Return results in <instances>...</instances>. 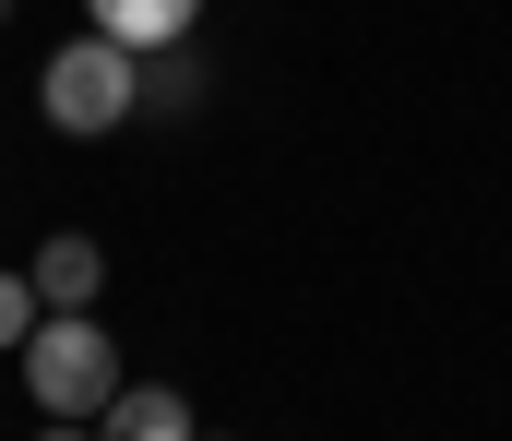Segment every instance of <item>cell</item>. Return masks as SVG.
Masks as SVG:
<instances>
[{
	"label": "cell",
	"instance_id": "5b68a950",
	"mask_svg": "<svg viewBox=\"0 0 512 441\" xmlns=\"http://www.w3.org/2000/svg\"><path fill=\"white\" fill-rule=\"evenodd\" d=\"M84 12H96V36H120L131 60H143V48H179L203 0H84Z\"/></svg>",
	"mask_w": 512,
	"mask_h": 441
},
{
	"label": "cell",
	"instance_id": "ba28073f",
	"mask_svg": "<svg viewBox=\"0 0 512 441\" xmlns=\"http://www.w3.org/2000/svg\"><path fill=\"white\" fill-rule=\"evenodd\" d=\"M0 24H12V0H0Z\"/></svg>",
	"mask_w": 512,
	"mask_h": 441
},
{
	"label": "cell",
	"instance_id": "6da1fadb",
	"mask_svg": "<svg viewBox=\"0 0 512 441\" xmlns=\"http://www.w3.org/2000/svg\"><path fill=\"white\" fill-rule=\"evenodd\" d=\"M24 394L48 406V418H108L120 406V346H108V322L96 310H48L36 334H24Z\"/></svg>",
	"mask_w": 512,
	"mask_h": 441
},
{
	"label": "cell",
	"instance_id": "3957f363",
	"mask_svg": "<svg viewBox=\"0 0 512 441\" xmlns=\"http://www.w3.org/2000/svg\"><path fill=\"white\" fill-rule=\"evenodd\" d=\"M24 275H36V298H48V310H96V287H108V251H96L84 227H60V239L24 263Z\"/></svg>",
	"mask_w": 512,
	"mask_h": 441
},
{
	"label": "cell",
	"instance_id": "7a4b0ae2",
	"mask_svg": "<svg viewBox=\"0 0 512 441\" xmlns=\"http://www.w3.org/2000/svg\"><path fill=\"white\" fill-rule=\"evenodd\" d=\"M36 108H48V132H72V144H96V132H120L143 120V60H131L120 36H72L60 60H48V84H36Z\"/></svg>",
	"mask_w": 512,
	"mask_h": 441
},
{
	"label": "cell",
	"instance_id": "8992f818",
	"mask_svg": "<svg viewBox=\"0 0 512 441\" xmlns=\"http://www.w3.org/2000/svg\"><path fill=\"white\" fill-rule=\"evenodd\" d=\"M48 322V298H36V275H0V358H24V334Z\"/></svg>",
	"mask_w": 512,
	"mask_h": 441
},
{
	"label": "cell",
	"instance_id": "52a82bcc",
	"mask_svg": "<svg viewBox=\"0 0 512 441\" xmlns=\"http://www.w3.org/2000/svg\"><path fill=\"white\" fill-rule=\"evenodd\" d=\"M36 441H96V430H84V418H48V430H36Z\"/></svg>",
	"mask_w": 512,
	"mask_h": 441
},
{
	"label": "cell",
	"instance_id": "277c9868",
	"mask_svg": "<svg viewBox=\"0 0 512 441\" xmlns=\"http://www.w3.org/2000/svg\"><path fill=\"white\" fill-rule=\"evenodd\" d=\"M96 441H203V430H191V406L167 382H120V406L96 418Z\"/></svg>",
	"mask_w": 512,
	"mask_h": 441
}]
</instances>
